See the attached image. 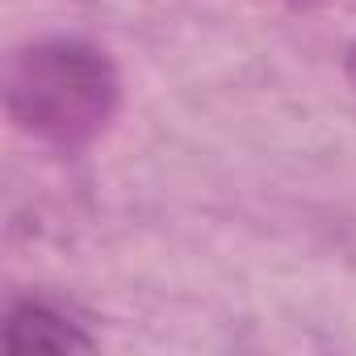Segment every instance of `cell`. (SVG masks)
Segmentation results:
<instances>
[{
  "mask_svg": "<svg viewBox=\"0 0 356 356\" xmlns=\"http://www.w3.org/2000/svg\"><path fill=\"white\" fill-rule=\"evenodd\" d=\"M122 80L113 59L84 38H42L22 47L5 72L9 122L51 147L92 143L118 113Z\"/></svg>",
  "mask_w": 356,
  "mask_h": 356,
  "instance_id": "obj_1",
  "label": "cell"
},
{
  "mask_svg": "<svg viewBox=\"0 0 356 356\" xmlns=\"http://www.w3.org/2000/svg\"><path fill=\"white\" fill-rule=\"evenodd\" d=\"M5 348L9 352H88L97 339L51 302H17L5 314Z\"/></svg>",
  "mask_w": 356,
  "mask_h": 356,
  "instance_id": "obj_2",
  "label": "cell"
},
{
  "mask_svg": "<svg viewBox=\"0 0 356 356\" xmlns=\"http://www.w3.org/2000/svg\"><path fill=\"white\" fill-rule=\"evenodd\" d=\"M343 72H348V80H352V88H356V47H348V59H343Z\"/></svg>",
  "mask_w": 356,
  "mask_h": 356,
  "instance_id": "obj_3",
  "label": "cell"
},
{
  "mask_svg": "<svg viewBox=\"0 0 356 356\" xmlns=\"http://www.w3.org/2000/svg\"><path fill=\"white\" fill-rule=\"evenodd\" d=\"M298 5H310V0H298Z\"/></svg>",
  "mask_w": 356,
  "mask_h": 356,
  "instance_id": "obj_4",
  "label": "cell"
}]
</instances>
